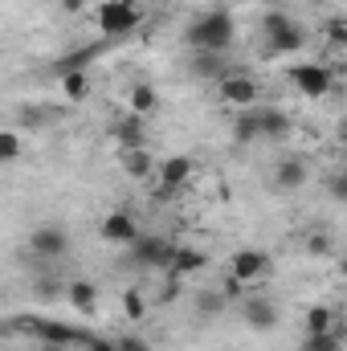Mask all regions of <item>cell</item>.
<instances>
[{"label":"cell","mask_w":347,"mask_h":351,"mask_svg":"<svg viewBox=\"0 0 347 351\" xmlns=\"http://www.w3.org/2000/svg\"><path fill=\"white\" fill-rule=\"evenodd\" d=\"M286 78L294 82V90H298L302 98H327L331 86H335V70L323 66V62H302V66H294Z\"/></svg>","instance_id":"277c9868"},{"label":"cell","mask_w":347,"mask_h":351,"mask_svg":"<svg viewBox=\"0 0 347 351\" xmlns=\"http://www.w3.org/2000/svg\"><path fill=\"white\" fill-rule=\"evenodd\" d=\"M339 319H335V311L331 306H311L307 311V335H323V331H331Z\"/></svg>","instance_id":"603a6c76"},{"label":"cell","mask_w":347,"mask_h":351,"mask_svg":"<svg viewBox=\"0 0 347 351\" xmlns=\"http://www.w3.org/2000/svg\"><path fill=\"white\" fill-rule=\"evenodd\" d=\"M307 180H311L307 160H298V156L278 160V168H274V188L278 192H298V188H307Z\"/></svg>","instance_id":"4fadbf2b"},{"label":"cell","mask_w":347,"mask_h":351,"mask_svg":"<svg viewBox=\"0 0 347 351\" xmlns=\"http://www.w3.org/2000/svg\"><path fill=\"white\" fill-rule=\"evenodd\" d=\"M307 254H331V237L327 233H311V241H307Z\"/></svg>","instance_id":"f1b7e54d"},{"label":"cell","mask_w":347,"mask_h":351,"mask_svg":"<svg viewBox=\"0 0 347 351\" xmlns=\"http://www.w3.org/2000/svg\"><path fill=\"white\" fill-rule=\"evenodd\" d=\"M192 70H196V74H204V78H221V74H225V70H221V62H217V53H196Z\"/></svg>","instance_id":"4316f807"},{"label":"cell","mask_w":347,"mask_h":351,"mask_svg":"<svg viewBox=\"0 0 347 351\" xmlns=\"http://www.w3.org/2000/svg\"><path fill=\"white\" fill-rule=\"evenodd\" d=\"M172 241L168 237H135L131 241V254H135V262L139 265H152V269H168V262H172Z\"/></svg>","instance_id":"9c48e42d"},{"label":"cell","mask_w":347,"mask_h":351,"mask_svg":"<svg viewBox=\"0 0 347 351\" xmlns=\"http://www.w3.org/2000/svg\"><path fill=\"white\" fill-rule=\"evenodd\" d=\"M315 4H327V0H315Z\"/></svg>","instance_id":"836d02e7"},{"label":"cell","mask_w":347,"mask_h":351,"mask_svg":"<svg viewBox=\"0 0 347 351\" xmlns=\"http://www.w3.org/2000/svg\"><path fill=\"white\" fill-rule=\"evenodd\" d=\"M261 29H265V45H270L274 53H298V49L307 45L302 25H298L294 16H286V12H265V16H261Z\"/></svg>","instance_id":"3957f363"},{"label":"cell","mask_w":347,"mask_h":351,"mask_svg":"<svg viewBox=\"0 0 347 351\" xmlns=\"http://www.w3.org/2000/svg\"><path fill=\"white\" fill-rule=\"evenodd\" d=\"M196 302H200V315H217L221 311V294H213V290H204Z\"/></svg>","instance_id":"f546056e"},{"label":"cell","mask_w":347,"mask_h":351,"mask_svg":"<svg viewBox=\"0 0 347 351\" xmlns=\"http://www.w3.org/2000/svg\"><path fill=\"white\" fill-rule=\"evenodd\" d=\"M21 152H25L21 135H16V131H0V164H12V160H21Z\"/></svg>","instance_id":"d4e9b609"},{"label":"cell","mask_w":347,"mask_h":351,"mask_svg":"<svg viewBox=\"0 0 347 351\" xmlns=\"http://www.w3.org/2000/svg\"><path fill=\"white\" fill-rule=\"evenodd\" d=\"M115 351H152V343L139 339V335H119L115 339Z\"/></svg>","instance_id":"83f0119b"},{"label":"cell","mask_w":347,"mask_h":351,"mask_svg":"<svg viewBox=\"0 0 347 351\" xmlns=\"http://www.w3.org/2000/svg\"><path fill=\"white\" fill-rule=\"evenodd\" d=\"M58 82H62L66 102H86L90 98V74L86 70H66V74H58Z\"/></svg>","instance_id":"d6986e66"},{"label":"cell","mask_w":347,"mask_h":351,"mask_svg":"<svg viewBox=\"0 0 347 351\" xmlns=\"http://www.w3.org/2000/svg\"><path fill=\"white\" fill-rule=\"evenodd\" d=\"M94 21H98V33H102L106 41H123L127 33L139 29L143 8H139L135 0H106V4L94 12Z\"/></svg>","instance_id":"7a4b0ae2"},{"label":"cell","mask_w":347,"mask_h":351,"mask_svg":"<svg viewBox=\"0 0 347 351\" xmlns=\"http://www.w3.org/2000/svg\"><path fill=\"white\" fill-rule=\"evenodd\" d=\"M254 119H258V135L261 139H274L282 143L290 135V114L282 106H254Z\"/></svg>","instance_id":"5bb4252c"},{"label":"cell","mask_w":347,"mask_h":351,"mask_svg":"<svg viewBox=\"0 0 347 351\" xmlns=\"http://www.w3.org/2000/svg\"><path fill=\"white\" fill-rule=\"evenodd\" d=\"M258 82L250 78V74H221V82H217V98L225 102V106H233V110H250V106H258Z\"/></svg>","instance_id":"8992f818"},{"label":"cell","mask_w":347,"mask_h":351,"mask_svg":"<svg viewBox=\"0 0 347 351\" xmlns=\"http://www.w3.org/2000/svg\"><path fill=\"white\" fill-rule=\"evenodd\" d=\"M241 315H246V323L254 331H274L278 327V306L270 298H246L241 302Z\"/></svg>","instance_id":"9a60e30c"},{"label":"cell","mask_w":347,"mask_h":351,"mask_svg":"<svg viewBox=\"0 0 347 351\" xmlns=\"http://www.w3.org/2000/svg\"><path fill=\"white\" fill-rule=\"evenodd\" d=\"M86 351H115V339H106V335H86Z\"/></svg>","instance_id":"4dcf8cb0"},{"label":"cell","mask_w":347,"mask_h":351,"mask_svg":"<svg viewBox=\"0 0 347 351\" xmlns=\"http://www.w3.org/2000/svg\"><path fill=\"white\" fill-rule=\"evenodd\" d=\"M258 119H254V106L250 110H237V119H233V143H241V147H250V143H258Z\"/></svg>","instance_id":"ffe728a7"},{"label":"cell","mask_w":347,"mask_h":351,"mask_svg":"<svg viewBox=\"0 0 347 351\" xmlns=\"http://www.w3.org/2000/svg\"><path fill=\"white\" fill-rule=\"evenodd\" d=\"M233 37H237V21H233L229 8H208V12H200V16L188 25V33H184V41H188L192 53H225V49L233 45Z\"/></svg>","instance_id":"6da1fadb"},{"label":"cell","mask_w":347,"mask_h":351,"mask_svg":"<svg viewBox=\"0 0 347 351\" xmlns=\"http://www.w3.org/2000/svg\"><path fill=\"white\" fill-rule=\"evenodd\" d=\"M123 168H127L131 180H156V164H152L147 147L143 152H123Z\"/></svg>","instance_id":"44dd1931"},{"label":"cell","mask_w":347,"mask_h":351,"mask_svg":"<svg viewBox=\"0 0 347 351\" xmlns=\"http://www.w3.org/2000/svg\"><path fill=\"white\" fill-rule=\"evenodd\" d=\"M331 196H335V200H347V180H344V172L331 176Z\"/></svg>","instance_id":"1f68e13d"},{"label":"cell","mask_w":347,"mask_h":351,"mask_svg":"<svg viewBox=\"0 0 347 351\" xmlns=\"http://www.w3.org/2000/svg\"><path fill=\"white\" fill-rule=\"evenodd\" d=\"M323 33H327V45H331V49H344V45H347V16L335 12V16L323 25Z\"/></svg>","instance_id":"484cf974"},{"label":"cell","mask_w":347,"mask_h":351,"mask_svg":"<svg viewBox=\"0 0 347 351\" xmlns=\"http://www.w3.org/2000/svg\"><path fill=\"white\" fill-rule=\"evenodd\" d=\"M86 8V0H62V12H82Z\"/></svg>","instance_id":"d6a6232c"},{"label":"cell","mask_w":347,"mask_h":351,"mask_svg":"<svg viewBox=\"0 0 347 351\" xmlns=\"http://www.w3.org/2000/svg\"><path fill=\"white\" fill-rule=\"evenodd\" d=\"M270 274V254H261V250H237L233 254V262H229V278L233 282H254V278H265Z\"/></svg>","instance_id":"30bf717a"},{"label":"cell","mask_w":347,"mask_h":351,"mask_svg":"<svg viewBox=\"0 0 347 351\" xmlns=\"http://www.w3.org/2000/svg\"><path fill=\"white\" fill-rule=\"evenodd\" d=\"M302 351H344V327L335 323V327L323 331V335H307V339H302Z\"/></svg>","instance_id":"7402d4cb"},{"label":"cell","mask_w":347,"mask_h":351,"mask_svg":"<svg viewBox=\"0 0 347 351\" xmlns=\"http://www.w3.org/2000/svg\"><path fill=\"white\" fill-rule=\"evenodd\" d=\"M66 298H70V306L82 311V315H94V311H98V286H94V282H82V278L70 282V286H66Z\"/></svg>","instance_id":"e0dca14e"},{"label":"cell","mask_w":347,"mask_h":351,"mask_svg":"<svg viewBox=\"0 0 347 351\" xmlns=\"http://www.w3.org/2000/svg\"><path fill=\"white\" fill-rule=\"evenodd\" d=\"M0 339H4V327H0Z\"/></svg>","instance_id":"e575fe53"},{"label":"cell","mask_w":347,"mask_h":351,"mask_svg":"<svg viewBox=\"0 0 347 351\" xmlns=\"http://www.w3.org/2000/svg\"><path fill=\"white\" fill-rule=\"evenodd\" d=\"M29 250H33L37 258H45V262H58V258L70 254V233H66L62 225H37V229L29 233Z\"/></svg>","instance_id":"52a82bcc"},{"label":"cell","mask_w":347,"mask_h":351,"mask_svg":"<svg viewBox=\"0 0 347 351\" xmlns=\"http://www.w3.org/2000/svg\"><path fill=\"white\" fill-rule=\"evenodd\" d=\"M98 237H102V241H110V245H131V241L139 237V225H135V217H131L127 208H115V213H106V217H102Z\"/></svg>","instance_id":"ba28073f"},{"label":"cell","mask_w":347,"mask_h":351,"mask_svg":"<svg viewBox=\"0 0 347 351\" xmlns=\"http://www.w3.org/2000/svg\"><path fill=\"white\" fill-rule=\"evenodd\" d=\"M115 143L123 147V152H143L147 147V119H139V114H123L119 123H115Z\"/></svg>","instance_id":"7c38bea8"},{"label":"cell","mask_w":347,"mask_h":351,"mask_svg":"<svg viewBox=\"0 0 347 351\" xmlns=\"http://www.w3.org/2000/svg\"><path fill=\"white\" fill-rule=\"evenodd\" d=\"M192 180V160L188 156H168L164 164H156V196L160 200H176Z\"/></svg>","instance_id":"5b68a950"},{"label":"cell","mask_w":347,"mask_h":351,"mask_svg":"<svg viewBox=\"0 0 347 351\" xmlns=\"http://www.w3.org/2000/svg\"><path fill=\"white\" fill-rule=\"evenodd\" d=\"M204 265H208V258H204L200 250H188V245H176V250H172V262H168V269H164V274H168L172 282H180L184 274H200Z\"/></svg>","instance_id":"2e32d148"},{"label":"cell","mask_w":347,"mask_h":351,"mask_svg":"<svg viewBox=\"0 0 347 351\" xmlns=\"http://www.w3.org/2000/svg\"><path fill=\"white\" fill-rule=\"evenodd\" d=\"M160 110V94L152 82H135L131 86V114H139V119H152Z\"/></svg>","instance_id":"ac0fdd59"},{"label":"cell","mask_w":347,"mask_h":351,"mask_svg":"<svg viewBox=\"0 0 347 351\" xmlns=\"http://www.w3.org/2000/svg\"><path fill=\"white\" fill-rule=\"evenodd\" d=\"M33 335H37L45 348H53V351L70 348V343H86L82 331H74L70 323H53V319H37V323H33Z\"/></svg>","instance_id":"8fae6325"},{"label":"cell","mask_w":347,"mask_h":351,"mask_svg":"<svg viewBox=\"0 0 347 351\" xmlns=\"http://www.w3.org/2000/svg\"><path fill=\"white\" fill-rule=\"evenodd\" d=\"M123 315H127L131 323H139V319H147V294H143L139 286H131V290L123 294Z\"/></svg>","instance_id":"cb8c5ba5"}]
</instances>
